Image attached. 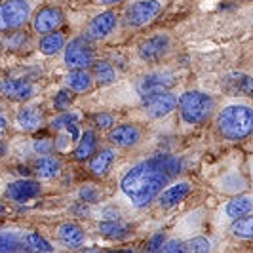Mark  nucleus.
<instances>
[{
  "instance_id": "1",
  "label": "nucleus",
  "mask_w": 253,
  "mask_h": 253,
  "mask_svg": "<svg viewBox=\"0 0 253 253\" xmlns=\"http://www.w3.org/2000/svg\"><path fill=\"white\" fill-rule=\"evenodd\" d=\"M183 168L185 164L181 158L169 154L152 156L127 171L122 177L120 189L135 208H145L169 185L171 179L177 177Z\"/></svg>"
},
{
  "instance_id": "2",
  "label": "nucleus",
  "mask_w": 253,
  "mask_h": 253,
  "mask_svg": "<svg viewBox=\"0 0 253 253\" xmlns=\"http://www.w3.org/2000/svg\"><path fill=\"white\" fill-rule=\"evenodd\" d=\"M215 126L225 139H246L253 133V109L248 105H228L217 114Z\"/></svg>"
},
{
  "instance_id": "3",
  "label": "nucleus",
  "mask_w": 253,
  "mask_h": 253,
  "mask_svg": "<svg viewBox=\"0 0 253 253\" xmlns=\"http://www.w3.org/2000/svg\"><path fill=\"white\" fill-rule=\"evenodd\" d=\"M177 107L183 122L196 126V124H204L213 114L215 101L211 95H208L204 91H185L179 97Z\"/></svg>"
},
{
  "instance_id": "4",
  "label": "nucleus",
  "mask_w": 253,
  "mask_h": 253,
  "mask_svg": "<svg viewBox=\"0 0 253 253\" xmlns=\"http://www.w3.org/2000/svg\"><path fill=\"white\" fill-rule=\"evenodd\" d=\"M162 2L160 0H141L131 4L124 13V21L131 29H139V27L149 25L152 19H156L162 12Z\"/></svg>"
},
{
  "instance_id": "5",
  "label": "nucleus",
  "mask_w": 253,
  "mask_h": 253,
  "mask_svg": "<svg viewBox=\"0 0 253 253\" xmlns=\"http://www.w3.org/2000/svg\"><path fill=\"white\" fill-rule=\"evenodd\" d=\"M31 6L27 0H6L0 4V31L19 29L29 21Z\"/></svg>"
},
{
  "instance_id": "6",
  "label": "nucleus",
  "mask_w": 253,
  "mask_h": 253,
  "mask_svg": "<svg viewBox=\"0 0 253 253\" xmlns=\"http://www.w3.org/2000/svg\"><path fill=\"white\" fill-rule=\"evenodd\" d=\"M179 103V97L171 91H158L151 95H143L141 107L147 116L151 118H162L166 114H169Z\"/></svg>"
},
{
  "instance_id": "7",
  "label": "nucleus",
  "mask_w": 253,
  "mask_h": 253,
  "mask_svg": "<svg viewBox=\"0 0 253 253\" xmlns=\"http://www.w3.org/2000/svg\"><path fill=\"white\" fill-rule=\"evenodd\" d=\"M65 65L75 69H86L93 63V48L88 44V38H76L65 46Z\"/></svg>"
},
{
  "instance_id": "8",
  "label": "nucleus",
  "mask_w": 253,
  "mask_h": 253,
  "mask_svg": "<svg viewBox=\"0 0 253 253\" xmlns=\"http://www.w3.org/2000/svg\"><path fill=\"white\" fill-rule=\"evenodd\" d=\"M175 86V75L168 73V71H158V73H149L137 82V91L139 95H151L158 91H169Z\"/></svg>"
},
{
  "instance_id": "9",
  "label": "nucleus",
  "mask_w": 253,
  "mask_h": 253,
  "mask_svg": "<svg viewBox=\"0 0 253 253\" xmlns=\"http://www.w3.org/2000/svg\"><path fill=\"white\" fill-rule=\"evenodd\" d=\"M169 44H171V40H169L168 35H154V37L141 42L139 48H137V53H139V57L143 61L154 63V61H160L168 53Z\"/></svg>"
},
{
  "instance_id": "10",
  "label": "nucleus",
  "mask_w": 253,
  "mask_h": 253,
  "mask_svg": "<svg viewBox=\"0 0 253 253\" xmlns=\"http://www.w3.org/2000/svg\"><path fill=\"white\" fill-rule=\"evenodd\" d=\"M116 23H118V17H116L114 12L99 13V15H95L91 19V23L88 25L86 38H89V40H103L116 29Z\"/></svg>"
},
{
  "instance_id": "11",
  "label": "nucleus",
  "mask_w": 253,
  "mask_h": 253,
  "mask_svg": "<svg viewBox=\"0 0 253 253\" xmlns=\"http://www.w3.org/2000/svg\"><path fill=\"white\" fill-rule=\"evenodd\" d=\"M35 31L40 33V35H48V33H53L55 29L63 25V12L59 8H42L40 12L35 15Z\"/></svg>"
},
{
  "instance_id": "12",
  "label": "nucleus",
  "mask_w": 253,
  "mask_h": 253,
  "mask_svg": "<svg viewBox=\"0 0 253 253\" xmlns=\"http://www.w3.org/2000/svg\"><path fill=\"white\" fill-rule=\"evenodd\" d=\"M0 93L8 99H13V101H27L35 93V89L25 80L6 78V80L0 82Z\"/></svg>"
},
{
  "instance_id": "13",
  "label": "nucleus",
  "mask_w": 253,
  "mask_h": 253,
  "mask_svg": "<svg viewBox=\"0 0 253 253\" xmlns=\"http://www.w3.org/2000/svg\"><path fill=\"white\" fill-rule=\"evenodd\" d=\"M109 141L116 147L129 149V147H135L141 141V131L139 127L131 126V124H122L109 133Z\"/></svg>"
},
{
  "instance_id": "14",
  "label": "nucleus",
  "mask_w": 253,
  "mask_h": 253,
  "mask_svg": "<svg viewBox=\"0 0 253 253\" xmlns=\"http://www.w3.org/2000/svg\"><path fill=\"white\" fill-rule=\"evenodd\" d=\"M38 194H40V185L37 181H31V179L13 181L8 185V196L15 202H27L31 198H37Z\"/></svg>"
},
{
  "instance_id": "15",
  "label": "nucleus",
  "mask_w": 253,
  "mask_h": 253,
  "mask_svg": "<svg viewBox=\"0 0 253 253\" xmlns=\"http://www.w3.org/2000/svg\"><path fill=\"white\" fill-rule=\"evenodd\" d=\"M190 192V183H177V185H171V187H168L166 190H162L160 194H158V202L162 208L166 210H169V208H175L177 204H181L187 196H189Z\"/></svg>"
},
{
  "instance_id": "16",
  "label": "nucleus",
  "mask_w": 253,
  "mask_h": 253,
  "mask_svg": "<svg viewBox=\"0 0 253 253\" xmlns=\"http://www.w3.org/2000/svg\"><path fill=\"white\" fill-rule=\"evenodd\" d=\"M223 86L232 93H244L253 97V78L246 73H230L223 78Z\"/></svg>"
},
{
  "instance_id": "17",
  "label": "nucleus",
  "mask_w": 253,
  "mask_h": 253,
  "mask_svg": "<svg viewBox=\"0 0 253 253\" xmlns=\"http://www.w3.org/2000/svg\"><path fill=\"white\" fill-rule=\"evenodd\" d=\"M57 234H59L61 242H63L65 246H69V248H80V246L84 244V238H86V234H84L82 227H78V225H75V223L61 225Z\"/></svg>"
},
{
  "instance_id": "18",
  "label": "nucleus",
  "mask_w": 253,
  "mask_h": 253,
  "mask_svg": "<svg viewBox=\"0 0 253 253\" xmlns=\"http://www.w3.org/2000/svg\"><path fill=\"white\" fill-rule=\"evenodd\" d=\"M113 162H114V151L105 149V151L97 152V154L91 158L89 169H91V173H93L95 177H103V175H107V171L111 169Z\"/></svg>"
},
{
  "instance_id": "19",
  "label": "nucleus",
  "mask_w": 253,
  "mask_h": 253,
  "mask_svg": "<svg viewBox=\"0 0 253 253\" xmlns=\"http://www.w3.org/2000/svg\"><path fill=\"white\" fill-rule=\"evenodd\" d=\"M61 169V162L57 158H51L48 154H42V158H38L35 162V171L40 179H51L55 177Z\"/></svg>"
},
{
  "instance_id": "20",
  "label": "nucleus",
  "mask_w": 253,
  "mask_h": 253,
  "mask_svg": "<svg viewBox=\"0 0 253 253\" xmlns=\"http://www.w3.org/2000/svg\"><path fill=\"white\" fill-rule=\"evenodd\" d=\"M253 210V198L252 196H236L227 204L225 211L230 219H240L244 215H250Z\"/></svg>"
},
{
  "instance_id": "21",
  "label": "nucleus",
  "mask_w": 253,
  "mask_h": 253,
  "mask_svg": "<svg viewBox=\"0 0 253 253\" xmlns=\"http://www.w3.org/2000/svg\"><path fill=\"white\" fill-rule=\"evenodd\" d=\"M65 82H67V86L73 89V91H78V93H84V91H88L91 88V76L84 69L71 71L67 75V78H65Z\"/></svg>"
},
{
  "instance_id": "22",
  "label": "nucleus",
  "mask_w": 253,
  "mask_h": 253,
  "mask_svg": "<svg viewBox=\"0 0 253 253\" xmlns=\"http://www.w3.org/2000/svg\"><path fill=\"white\" fill-rule=\"evenodd\" d=\"M17 124L27 129V131H35L42 124V113L37 107H27L23 111H19L17 114Z\"/></svg>"
},
{
  "instance_id": "23",
  "label": "nucleus",
  "mask_w": 253,
  "mask_h": 253,
  "mask_svg": "<svg viewBox=\"0 0 253 253\" xmlns=\"http://www.w3.org/2000/svg\"><path fill=\"white\" fill-rule=\"evenodd\" d=\"M219 189L228 194H240L244 190H248V181L242 177L240 173H227L225 177L219 179Z\"/></svg>"
},
{
  "instance_id": "24",
  "label": "nucleus",
  "mask_w": 253,
  "mask_h": 253,
  "mask_svg": "<svg viewBox=\"0 0 253 253\" xmlns=\"http://www.w3.org/2000/svg\"><path fill=\"white\" fill-rule=\"evenodd\" d=\"M97 149V137L93 131H86L82 135V139L78 143V147L75 149V158L76 160H88L93 156V152Z\"/></svg>"
},
{
  "instance_id": "25",
  "label": "nucleus",
  "mask_w": 253,
  "mask_h": 253,
  "mask_svg": "<svg viewBox=\"0 0 253 253\" xmlns=\"http://www.w3.org/2000/svg\"><path fill=\"white\" fill-rule=\"evenodd\" d=\"M99 232L107 238H124L129 232V227L126 223H122L120 219H107V221L99 223Z\"/></svg>"
},
{
  "instance_id": "26",
  "label": "nucleus",
  "mask_w": 253,
  "mask_h": 253,
  "mask_svg": "<svg viewBox=\"0 0 253 253\" xmlns=\"http://www.w3.org/2000/svg\"><path fill=\"white\" fill-rule=\"evenodd\" d=\"M91 73H93L95 82L101 84V86H111L114 80H116V73H114V69L107 61H95V63H91Z\"/></svg>"
},
{
  "instance_id": "27",
  "label": "nucleus",
  "mask_w": 253,
  "mask_h": 253,
  "mask_svg": "<svg viewBox=\"0 0 253 253\" xmlns=\"http://www.w3.org/2000/svg\"><path fill=\"white\" fill-rule=\"evenodd\" d=\"M0 252H27L25 238H21L15 232H0Z\"/></svg>"
},
{
  "instance_id": "28",
  "label": "nucleus",
  "mask_w": 253,
  "mask_h": 253,
  "mask_svg": "<svg viewBox=\"0 0 253 253\" xmlns=\"http://www.w3.org/2000/svg\"><path fill=\"white\" fill-rule=\"evenodd\" d=\"M65 46V37L61 33H48L46 37L40 40V51L44 55H53L61 51Z\"/></svg>"
},
{
  "instance_id": "29",
  "label": "nucleus",
  "mask_w": 253,
  "mask_h": 253,
  "mask_svg": "<svg viewBox=\"0 0 253 253\" xmlns=\"http://www.w3.org/2000/svg\"><path fill=\"white\" fill-rule=\"evenodd\" d=\"M230 232L242 240H253V215H244L234 221Z\"/></svg>"
},
{
  "instance_id": "30",
  "label": "nucleus",
  "mask_w": 253,
  "mask_h": 253,
  "mask_svg": "<svg viewBox=\"0 0 253 253\" xmlns=\"http://www.w3.org/2000/svg\"><path fill=\"white\" fill-rule=\"evenodd\" d=\"M23 238H25L27 252H46V253L53 252V248H51L50 242H46L40 234H37V232H29V234H25Z\"/></svg>"
},
{
  "instance_id": "31",
  "label": "nucleus",
  "mask_w": 253,
  "mask_h": 253,
  "mask_svg": "<svg viewBox=\"0 0 253 253\" xmlns=\"http://www.w3.org/2000/svg\"><path fill=\"white\" fill-rule=\"evenodd\" d=\"M211 250V242L208 240V238H202V236H198V238H192V240L185 242L183 244V252H190V253H206Z\"/></svg>"
},
{
  "instance_id": "32",
  "label": "nucleus",
  "mask_w": 253,
  "mask_h": 253,
  "mask_svg": "<svg viewBox=\"0 0 253 253\" xmlns=\"http://www.w3.org/2000/svg\"><path fill=\"white\" fill-rule=\"evenodd\" d=\"M76 120H78V116H76L75 113H63L61 116H57V118L51 122V127H53L55 131H59V129L67 127L69 124H75Z\"/></svg>"
},
{
  "instance_id": "33",
  "label": "nucleus",
  "mask_w": 253,
  "mask_h": 253,
  "mask_svg": "<svg viewBox=\"0 0 253 253\" xmlns=\"http://www.w3.org/2000/svg\"><path fill=\"white\" fill-rule=\"evenodd\" d=\"M73 93L69 91V89H61V91H57V95H55V99H53V105H55V109H59V111H65L71 103H73Z\"/></svg>"
},
{
  "instance_id": "34",
  "label": "nucleus",
  "mask_w": 253,
  "mask_h": 253,
  "mask_svg": "<svg viewBox=\"0 0 253 253\" xmlns=\"http://www.w3.org/2000/svg\"><path fill=\"white\" fill-rule=\"evenodd\" d=\"M78 196H80V200H84V202H88V204L97 202V200H99V192H97L95 187H91V185L82 187L80 192H78Z\"/></svg>"
},
{
  "instance_id": "35",
  "label": "nucleus",
  "mask_w": 253,
  "mask_h": 253,
  "mask_svg": "<svg viewBox=\"0 0 253 253\" xmlns=\"http://www.w3.org/2000/svg\"><path fill=\"white\" fill-rule=\"evenodd\" d=\"M93 122L97 124V127H113V124H114L113 116L107 113H97L93 116Z\"/></svg>"
},
{
  "instance_id": "36",
  "label": "nucleus",
  "mask_w": 253,
  "mask_h": 253,
  "mask_svg": "<svg viewBox=\"0 0 253 253\" xmlns=\"http://www.w3.org/2000/svg\"><path fill=\"white\" fill-rule=\"evenodd\" d=\"M35 151L38 152V154H50L53 149H55V145L51 143V141L48 139H40V141H35Z\"/></svg>"
},
{
  "instance_id": "37",
  "label": "nucleus",
  "mask_w": 253,
  "mask_h": 253,
  "mask_svg": "<svg viewBox=\"0 0 253 253\" xmlns=\"http://www.w3.org/2000/svg\"><path fill=\"white\" fill-rule=\"evenodd\" d=\"M162 246H164V232H156L154 238L151 240V244H149V250L151 252H160Z\"/></svg>"
},
{
  "instance_id": "38",
  "label": "nucleus",
  "mask_w": 253,
  "mask_h": 253,
  "mask_svg": "<svg viewBox=\"0 0 253 253\" xmlns=\"http://www.w3.org/2000/svg\"><path fill=\"white\" fill-rule=\"evenodd\" d=\"M162 252H168V253L183 252V244H181V242H177V240L168 242V244H164V246H162Z\"/></svg>"
},
{
  "instance_id": "39",
  "label": "nucleus",
  "mask_w": 253,
  "mask_h": 253,
  "mask_svg": "<svg viewBox=\"0 0 253 253\" xmlns=\"http://www.w3.org/2000/svg\"><path fill=\"white\" fill-rule=\"evenodd\" d=\"M67 131H69V135H71V139L73 141H76L78 139V135H80V133H78V126H76V122L75 124H69V126H67Z\"/></svg>"
},
{
  "instance_id": "40",
  "label": "nucleus",
  "mask_w": 253,
  "mask_h": 253,
  "mask_svg": "<svg viewBox=\"0 0 253 253\" xmlns=\"http://www.w3.org/2000/svg\"><path fill=\"white\" fill-rule=\"evenodd\" d=\"M99 2H101V4H107V6H109V4H116V2H120V0H99Z\"/></svg>"
},
{
  "instance_id": "41",
  "label": "nucleus",
  "mask_w": 253,
  "mask_h": 253,
  "mask_svg": "<svg viewBox=\"0 0 253 253\" xmlns=\"http://www.w3.org/2000/svg\"><path fill=\"white\" fill-rule=\"evenodd\" d=\"M0 213H4V206L2 204H0Z\"/></svg>"
},
{
  "instance_id": "42",
  "label": "nucleus",
  "mask_w": 253,
  "mask_h": 253,
  "mask_svg": "<svg viewBox=\"0 0 253 253\" xmlns=\"http://www.w3.org/2000/svg\"><path fill=\"white\" fill-rule=\"evenodd\" d=\"M252 175H253V173H252Z\"/></svg>"
}]
</instances>
